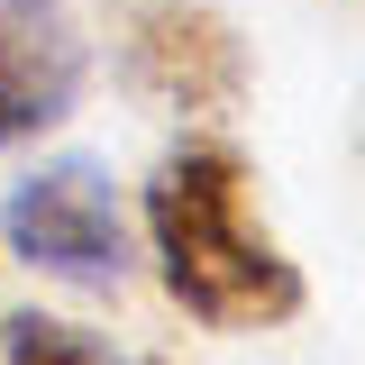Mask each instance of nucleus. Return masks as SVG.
I'll return each mask as SVG.
<instances>
[{
  "mask_svg": "<svg viewBox=\"0 0 365 365\" xmlns=\"http://www.w3.org/2000/svg\"><path fill=\"white\" fill-rule=\"evenodd\" d=\"M91 91V37L64 0H0V146L46 137Z\"/></svg>",
  "mask_w": 365,
  "mask_h": 365,
  "instance_id": "nucleus-4",
  "label": "nucleus"
},
{
  "mask_svg": "<svg viewBox=\"0 0 365 365\" xmlns=\"http://www.w3.org/2000/svg\"><path fill=\"white\" fill-rule=\"evenodd\" d=\"M119 83L146 110H174V119H220L247 101L256 64L237 19L210 0H128L119 9Z\"/></svg>",
  "mask_w": 365,
  "mask_h": 365,
  "instance_id": "nucleus-3",
  "label": "nucleus"
},
{
  "mask_svg": "<svg viewBox=\"0 0 365 365\" xmlns=\"http://www.w3.org/2000/svg\"><path fill=\"white\" fill-rule=\"evenodd\" d=\"M119 365H165V356H119Z\"/></svg>",
  "mask_w": 365,
  "mask_h": 365,
  "instance_id": "nucleus-6",
  "label": "nucleus"
},
{
  "mask_svg": "<svg viewBox=\"0 0 365 365\" xmlns=\"http://www.w3.org/2000/svg\"><path fill=\"white\" fill-rule=\"evenodd\" d=\"M0 365H119L83 319H55V311H9L0 329Z\"/></svg>",
  "mask_w": 365,
  "mask_h": 365,
  "instance_id": "nucleus-5",
  "label": "nucleus"
},
{
  "mask_svg": "<svg viewBox=\"0 0 365 365\" xmlns=\"http://www.w3.org/2000/svg\"><path fill=\"white\" fill-rule=\"evenodd\" d=\"M146 256L165 274L182 319L220 329V338H247V329H283L302 319L311 283L283 256V237L256 210V165L228 146V137H182L174 155L146 174Z\"/></svg>",
  "mask_w": 365,
  "mask_h": 365,
  "instance_id": "nucleus-1",
  "label": "nucleus"
},
{
  "mask_svg": "<svg viewBox=\"0 0 365 365\" xmlns=\"http://www.w3.org/2000/svg\"><path fill=\"white\" fill-rule=\"evenodd\" d=\"M0 237L19 265L55 274V283H83V292H119L137 265V237H128V201L101 155H55L37 174L9 182L0 201Z\"/></svg>",
  "mask_w": 365,
  "mask_h": 365,
  "instance_id": "nucleus-2",
  "label": "nucleus"
}]
</instances>
